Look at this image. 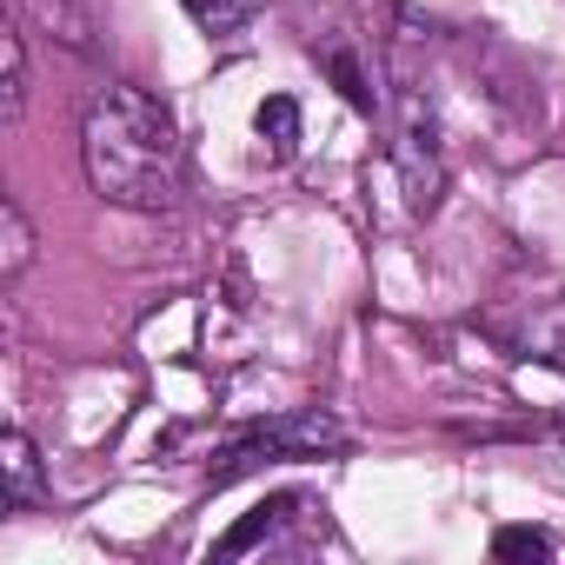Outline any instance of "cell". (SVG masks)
Masks as SVG:
<instances>
[{
    "label": "cell",
    "instance_id": "6da1fadb",
    "mask_svg": "<svg viewBox=\"0 0 565 565\" xmlns=\"http://www.w3.org/2000/svg\"><path fill=\"white\" fill-rule=\"evenodd\" d=\"M81 167L107 206L127 213H173L186 186V140L167 100L134 81H107L81 107Z\"/></svg>",
    "mask_w": 565,
    "mask_h": 565
},
{
    "label": "cell",
    "instance_id": "7a4b0ae2",
    "mask_svg": "<svg viewBox=\"0 0 565 565\" xmlns=\"http://www.w3.org/2000/svg\"><path fill=\"white\" fill-rule=\"evenodd\" d=\"M393 173H399L406 213L433 220L446 200V153H439V114L413 81H399V107H393Z\"/></svg>",
    "mask_w": 565,
    "mask_h": 565
},
{
    "label": "cell",
    "instance_id": "3957f363",
    "mask_svg": "<svg viewBox=\"0 0 565 565\" xmlns=\"http://www.w3.org/2000/svg\"><path fill=\"white\" fill-rule=\"evenodd\" d=\"M320 452H347V426L320 406H300V413H279V419H259L246 426L233 446H226V466L213 479H233L259 459H320Z\"/></svg>",
    "mask_w": 565,
    "mask_h": 565
},
{
    "label": "cell",
    "instance_id": "277c9868",
    "mask_svg": "<svg viewBox=\"0 0 565 565\" xmlns=\"http://www.w3.org/2000/svg\"><path fill=\"white\" fill-rule=\"evenodd\" d=\"M14 8L34 21L41 41L67 47V54H81V61H94L100 41H107V0H14Z\"/></svg>",
    "mask_w": 565,
    "mask_h": 565
},
{
    "label": "cell",
    "instance_id": "5b68a950",
    "mask_svg": "<svg viewBox=\"0 0 565 565\" xmlns=\"http://www.w3.org/2000/svg\"><path fill=\"white\" fill-rule=\"evenodd\" d=\"M307 505H313L307 492H273V499H259V505H253V512H246V519H239V525L220 539V545H213V558H220V565H233V558H246V552L273 545V539L287 532V525H294Z\"/></svg>",
    "mask_w": 565,
    "mask_h": 565
},
{
    "label": "cell",
    "instance_id": "8992f818",
    "mask_svg": "<svg viewBox=\"0 0 565 565\" xmlns=\"http://www.w3.org/2000/svg\"><path fill=\"white\" fill-rule=\"evenodd\" d=\"M300 134H307V120H300V100L294 94H266L253 107V153L266 167H287L300 153Z\"/></svg>",
    "mask_w": 565,
    "mask_h": 565
},
{
    "label": "cell",
    "instance_id": "52a82bcc",
    "mask_svg": "<svg viewBox=\"0 0 565 565\" xmlns=\"http://www.w3.org/2000/svg\"><path fill=\"white\" fill-rule=\"evenodd\" d=\"M0 486H8V512L41 505V452L21 426H8V439H0Z\"/></svg>",
    "mask_w": 565,
    "mask_h": 565
},
{
    "label": "cell",
    "instance_id": "ba28073f",
    "mask_svg": "<svg viewBox=\"0 0 565 565\" xmlns=\"http://www.w3.org/2000/svg\"><path fill=\"white\" fill-rule=\"evenodd\" d=\"M0 114H8V127L28 114V28L21 21L0 28Z\"/></svg>",
    "mask_w": 565,
    "mask_h": 565
},
{
    "label": "cell",
    "instance_id": "9c48e42d",
    "mask_svg": "<svg viewBox=\"0 0 565 565\" xmlns=\"http://www.w3.org/2000/svg\"><path fill=\"white\" fill-rule=\"evenodd\" d=\"M28 266H34V226L21 200H0V287H21Z\"/></svg>",
    "mask_w": 565,
    "mask_h": 565
},
{
    "label": "cell",
    "instance_id": "30bf717a",
    "mask_svg": "<svg viewBox=\"0 0 565 565\" xmlns=\"http://www.w3.org/2000/svg\"><path fill=\"white\" fill-rule=\"evenodd\" d=\"M320 67L333 74V87L347 94V107H360V114H380V94L366 87V67H360V54H353V47H320Z\"/></svg>",
    "mask_w": 565,
    "mask_h": 565
},
{
    "label": "cell",
    "instance_id": "8fae6325",
    "mask_svg": "<svg viewBox=\"0 0 565 565\" xmlns=\"http://www.w3.org/2000/svg\"><path fill=\"white\" fill-rule=\"evenodd\" d=\"M180 8L193 14V28L200 34H213V41H233L253 14H259V0H180Z\"/></svg>",
    "mask_w": 565,
    "mask_h": 565
},
{
    "label": "cell",
    "instance_id": "7c38bea8",
    "mask_svg": "<svg viewBox=\"0 0 565 565\" xmlns=\"http://www.w3.org/2000/svg\"><path fill=\"white\" fill-rule=\"evenodd\" d=\"M552 552H558V539L545 525H499L492 532V558H505V565L512 558H552Z\"/></svg>",
    "mask_w": 565,
    "mask_h": 565
}]
</instances>
